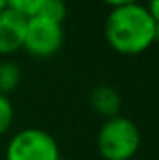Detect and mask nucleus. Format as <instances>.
Masks as SVG:
<instances>
[{"mask_svg":"<svg viewBox=\"0 0 159 160\" xmlns=\"http://www.w3.org/2000/svg\"><path fill=\"white\" fill-rule=\"evenodd\" d=\"M139 126L125 116L106 118L98 131L96 147L103 160H132L140 148Z\"/></svg>","mask_w":159,"mask_h":160,"instance_id":"f03ea898","label":"nucleus"},{"mask_svg":"<svg viewBox=\"0 0 159 160\" xmlns=\"http://www.w3.org/2000/svg\"><path fill=\"white\" fill-rule=\"evenodd\" d=\"M14 121V108L9 96L0 94V136L9 131L10 124Z\"/></svg>","mask_w":159,"mask_h":160,"instance_id":"9d476101","label":"nucleus"},{"mask_svg":"<svg viewBox=\"0 0 159 160\" xmlns=\"http://www.w3.org/2000/svg\"><path fill=\"white\" fill-rule=\"evenodd\" d=\"M101 2H104L106 5H109L111 9H115V7H122V5H128V3H135V2H139V0H101Z\"/></svg>","mask_w":159,"mask_h":160,"instance_id":"f8f14e48","label":"nucleus"},{"mask_svg":"<svg viewBox=\"0 0 159 160\" xmlns=\"http://www.w3.org/2000/svg\"><path fill=\"white\" fill-rule=\"evenodd\" d=\"M28 17L12 9L0 12V56H10L22 49Z\"/></svg>","mask_w":159,"mask_h":160,"instance_id":"39448f33","label":"nucleus"},{"mask_svg":"<svg viewBox=\"0 0 159 160\" xmlns=\"http://www.w3.org/2000/svg\"><path fill=\"white\" fill-rule=\"evenodd\" d=\"M3 9H7V0H0V12H2Z\"/></svg>","mask_w":159,"mask_h":160,"instance_id":"ddd939ff","label":"nucleus"},{"mask_svg":"<svg viewBox=\"0 0 159 160\" xmlns=\"http://www.w3.org/2000/svg\"><path fill=\"white\" fill-rule=\"evenodd\" d=\"M5 160H62L56 140L40 128H26L9 140Z\"/></svg>","mask_w":159,"mask_h":160,"instance_id":"7ed1b4c3","label":"nucleus"},{"mask_svg":"<svg viewBox=\"0 0 159 160\" xmlns=\"http://www.w3.org/2000/svg\"><path fill=\"white\" fill-rule=\"evenodd\" d=\"M147 10H149L151 17L154 19V22L159 26V0H147Z\"/></svg>","mask_w":159,"mask_h":160,"instance_id":"9b49d317","label":"nucleus"},{"mask_svg":"<svg viewBox=\"0 0 159 160\" xmlns=\"http://www.w3.org/2000/svg\"><path fill=\"white\" fill-rule=\"evenodd\" d=\"M89 104L94 109V112L101 114L104 118H111V116H116L120 112L122 97H120L118 90L113 89L111 85L101 83V85H96L91 90Z\"/></svg>","mask_w":159,"mask_h":160,"instance_id":"423d86ee","label":"nucleus"},{"mask_svg":"<svg viewBox=\"0 0 159 160\" xmlns=\"http://www.w3.org/2000/svg\"><path fill=\"white\" fill-rule=\"evenodd\" d=\"M63 44V28L41 16L28 17L22 49L34 58H50Z\"/></svg>","mask_w":159,"mask_h":160,"instance_id":"20e7f679","label":"nucleus"},{"mask_svg":"<svg viewBox=\"0 0 159 160\" xmlns=\"http://www.w3.org/2000/svg\"><path fill=\"white\" fill-rule=\"evenodd\" d=\"M104 38L116 53L137 56L159 39V26L139 2L115 7L104 21Z\"/></svg>","mask_w":159,"mask_h":160,"instance_id":"f257e3e1","label":"nucleus"},{"mask_svg":"<svg viewBox=\"0 0 159 160\" xmlns=\"http://www.w3.org/2000/svg\"><path fill=\"white\" fill-rule=\"evenodd\" d=\"M36 16H41V17L48 19V21L62 24L63 19L67 16V5H65L63 0H48V2L40 9V12H38Z\"/></svg>","mask_w":159,"mask_h":160,"instance_id":"6e6552de","label":"nucleus"},{"mask_svg":"<svg viewBox=\"0 0 159 160\" xmlns=\"http://www.w3.org/2000/svg\"><path fill=\"white\" fill-rule=\"evenodd\" d=\"M46 2L48 0H7V7L22 14L24 17H33Z\"/></svg>","mask_w":159,"mask_h":160,"instance_id":"1a4fd4ad","label":"nucleus"},{"mask_svg":"<svg viewBox=\"0 0 159 160\" xmlns=\"http://www.w3.org/2000/svg\"><path fill=\"white\" fill-rule=\"evenodd\" d=\"M21 82V68L12 60H2L0 62V94L9 96L17 89Z\"/></svg>","mask_w":159,"mask_h":160,"instance_id":"0eeeda50","label":"nucleus"}]
</instances>
